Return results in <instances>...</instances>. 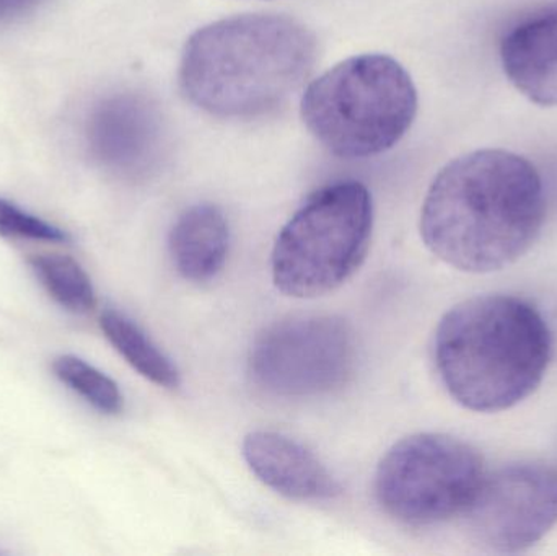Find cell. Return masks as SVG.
<instances>
[{"label": "cell", "instance_id": "6da1fadb", "mask_svg": "<svg viewBox=\"0 0 557 556\" xmlns=\"http://www.w3.org/2000/svg\"><path fill=\"white\" fill-rule=\"evenodd\" d=\"M542 176L507 150H476L441 170L421 211L425 247L465 273L510 267L535 244L545 222Z\"/></svg>", "mask_w": 557, "mask_h": 556}, {"label": "cell", "instance_id": "7a4b0ae2", "mask_svg": "<svg viewBox=\"0 0 557 556\" xmlns=\"http://www.w3.org/2000/svg\"><path fill=\"white\" fill-rule=\"evenodd\" d=\"M317 61V38L292 16L247 13L198 29L180 64L183 94L224 120L273 113L304 84Z\"/></svg>", "mask_w": 557, "mask_h": 556}, {"label": "cell", "instance_id": "3957f363", "mask_svg": "<svg viewBox=\"0 0 557 556\" xmlns=\"http://www.w3.org/2000/svg\"><path fill=\"white\" fill-rule=\"evenodd\" d=\"M553 358L545 317L509 294L471 297L448 310L434 336V362L451 398L497 413L535 394Z\"/></svg>", "mask_w": 557, "mask_h": 556}, {"label": "cell", "instance_id": "277c9868", "mask_svg": "<svg viewBox=\"0 0 557 556\" xmlns=\"http://www.w3.org/2000/svg\"><path fill=\"white\" fill-rule=\"evenodd\" d=\"M418 113L411 75L386 54L346 59L311 82L301 120L314 139L341 159L386 152L408 133Z\"/></svg>", "mask_w": 557, "mask_h": 556}, {"label": "cell", "instance_id": "5b68a950", "mask_svg": "<svg viewBox=\"0 0 557 556\" xmlns=\"http://www.w3.org/2000/svg\"><path fill=\"white\" fill-rule=\"evenodd\" d=\"M372 227V196L362 183L318 189L278 234L271 260L277 289L310 299L343 286L366 260Z\"/></svg>", "mask_w": 557, "mask_h": 556}, {"label": "cell", "instance_id": "8992f818", "mask_svg": "<svg viewBox=\"0 0 557 556\" xmlns=\"http://www.w3.org/2000/svg\"><path fill=\"white\" fill-rule=\"evenodd\" d=\"M484 473L483 457L471 444L448 434H412L379 464L376 502L403 524H444L467 515Z\"/></svg>", "mask_w": 557, "mask_h": 556}, {"label": "cell", "instance_id": "52a82bcc", "mask_svg": "<svg viewBox=\"0 0 557 556\" xmlns=\"http://www.w3.org/2000/svg\"><path fill=\"white\" fill-rule=\"evenodd\" d=\"M248 362L253 381L270 394L320 397L339 391L352 378L356 336L339 317H290L258 335Z\"/></svg>", "mask_w": 557, "mask_h": 556}, {"label": "cell", "instance_id": "ba28073f", "mask_svg": "<svg viewBox=\"0 0 557 556\" xmlns=\"http://www.w3.org/2000/svg\"><path fill=\"white\" fill-rule=\"evenodd\" d=\"M465 516L481 547L497 554L527 551L557 524V470L513 462L486 472Z\"/></svg>", "mask_w": 557, "mask_h": 556}, {"label": "cell", "instance_id": "9c48e42d", "mask_svg": "<svg viewBox=\"0 0 557 556\" xmlns=\"http://www.w3.org/2000/svg\"><path fill=\"white\" fill-rule=\"evenodd\" d=\"M88 146L95 159L123 176L149 173L163 156L165 129L152 101L120 94L101 101L88 121Z\"/></svg>", "mask_w": 557, "mask_h": 556}, {"label": "cell", "instance_id": "30bf717a", "mask_svg": "<svg viewBox=\"0 0 557 556\" xmlns=\"http://www.w3.org/2000/svg\"><path fill=\"white\" fill-rule=\"evenodd\" d=\"M244 457L258 480L285 498L324 502L341 493L339 483L318 457L284 434L253 431L245 437Z\"/></svg>", "mask_w": 557, "mask_h": 556}, {"label": "cell", "instance_id": "8fae6325", "mask_svg": "<svg viewBox=\"0 0 557 556\" xmlns=\"http://www.w3.org/2000/svg\"><path fill=\"white\" fill-rule=\"evenodd\" d=\"M504 71L533 103L557 107V0L523 20L500 46Z\"/></svg>", "mask_w": 557, "mask_h": 556}, {"label": "cell", "instance_id": "7c38bea8", "mask_svg": "<svg viewBox=\"0 0 557 556\" xmlns=\"http://www.w3.org/2000/svg\"><path fill=\"white\" fill-rule=\"evenodd\" d=\"M170 257L176 271L193 283L214 280L228 257L231 228L224 212L212 205L186 209L170 232Z\"/></svg>", "mask_w": 557, "mask_h": 556}, {"label": "cell", "instance_id": "4fadbf2b", "mask_svg": "<svg viewBox=\"0 0 557 556\" xmlns=\"http://www.w3.org/2000/svg\"><path fill=\"white\" fill-rule=\"evenodd\" d=\"M100 326L108 342L126 359L134 371L159 387H178L182 379L172 359L165 356V353L129 317L117 310L108 309L101 313Z\"/></svg>", "mask_w": 557, "mask_h": 556}, {"label": "cell", "instance_id": "5bb4252c", "mask_svg": "<svg viewBox=\"0 0 557 556\" xmlns=\"http://www.w3.org/2000/svg\"><path fill=\"white\" fill-rule=\"evenodd\" d=\"M29 267L49 296L67 312L85 316L97 307V294L87 271L67 255H33Z\"/></svg>", "mask_w": 557, "mask_h": 556}, {"label": "cell", "instance_id": "9a60e30c", "mask_svg": "<svg viewBox=\"0 0 557 556\" xmlns=\"http://www.w3.org/2000/svg\"><path fill=\"white\" fill-rule=\"evenodd\" d=\"M55 378L103 415H120L124 397L113 379L77 356H59L52 362Z\"/></svg>", "mask_w": 557, "mask_h": 556}, {"label": "cell", "instance_id": "2e32d148", "mask_svg": "<svg viewBox=\"0 0 557 556\" xmlns=\"http://www.w3.org/2000/svg\"><path fill=\"white\" fill-rule=\"evenodd\" d=\"M0 235L51 242V244H67L71 240L67 232L62 231L61 227H55L2 198H0Z\"/></svg>", "mask_w": 557, "mask_h": 556}, {"label": "cell", "instance_id": "e0dca14e", "mask_svg": "<svg viewBox=\"0 0 557 556\" xmlns=\"http://www.w3.org/2000/svg\"><path fill=\"white\" fill-rule=\"evenodd\" d=\"M39 0H0V20H9L12 16L26 12L29 7L35 5Z\"/></svg>", "mask_w": 557, "mask_h": 556}]
</instances>
